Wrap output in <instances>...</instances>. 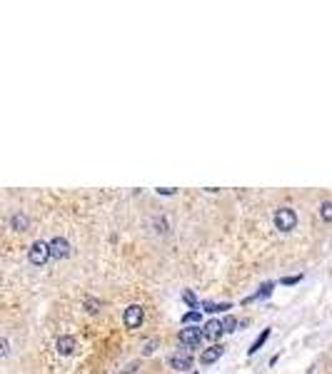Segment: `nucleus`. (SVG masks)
<instances>
[{"instance_id":"9d476101","label":"nucleus","mask_w":332,"mask_h":374,"mask_svg":"<svg viewBox=\"0 0 332 374\" xmlns=\"http://www.w3.org/2000/svg\"><path fill=\"white\" fill-rule=\"evenodd\" d=\"M222 352H225V347H222V345H212L210 349H205V352H203L200 362H203V364H215V362L222 357Z\"/></svg>"},{"instance_id":"4468645a","label":"nucleus","mask_w":332,"mask_h":374,"mask_svg":"<svg viewBox=\"0 0 332 374\" xmlns=\"http://www.w3.org/2000/svg\"><path fill=\"white\" fill-rule=\"evenodd\" d=\"M320 217L322 222H332V200H325L320 205Z\"/></svg>"},{"instance_id":"2eb2a0df","label":"nucleus","mask_w":332,"mask_h":374,"mask_svg":"<svg viewBox=\"0 0 332 374\" xmlns=\"http://www.w3.org/2000/svg\"><path fill=\"white\" fill-rule=\"evenodd\" d=\"M238 324H240V322H238L233 315L225 317V319H222V332H230V334H233V332L238 329Z\"/></svg>"},{"instance_id":"423d86ee","label":"nucleus","mask_w":332,"mask_h":374,"mask_svg":"<svg viewBox=\"0 0 332 374\" xmlns=\"http://www.w3.org/2000/svg\"><path fill=\"white\" fill-rule=\"evenodd\" d=\"M170 367L178 372H190L192 369V357L190 354H173L170 357Z\"/></svg>"},{"instance_id":"1a4fd4ad","label":"nucleus","mask_w":332,"mask_h":374,"mask_svg":"<svg viewBox=\"0 0 332 374\" xmlns=\"http://www.w3.org/2000/svg\"><path fill=\"white\" fill-rule=\"evenodd\" d=\"M272 289H275V282H265L262 287L257 289L255 294H250V297H245L242 299V304H252V302H257V299H265V297H270Z\"/></svg>"},{"instance_id":"b1692460","label":"nucleus","mask_w":332,"mask_h":374,"mask_svg":"<svg viewBox=\"0 0 332 374\" xmlns=\"http://www.w3.org/2000/svg\"><path fill=\"white\" fill-rule=\"evenodd\" d=\"M192 374H197V372H192Z\"/></svg>"},{"instance_id":"39448f33","label":"nucleus","mask_w":332,"mask_h":374,"mask_svg":"<svg viewBox=\"0 0 332 374\" xmlns=\"http://www.w3.org/2000/svg\"><path fill=\"white\" fill-rule=\"evenodd\" d=\"M48 247H50V257L53 259H65L70 255V242L65 237H53L48 242Z\"/></svg>"},{"instance_id":"6ab92c4d","label":"nucleus","mask_w":332,"mask_h":374,"mask_svg":"<svg viewBox=\"0 0 332 374\" xmlns=\"http://www.w3.org/2000/svg\"><path fill=\"white\" fill-rule=\"evenodd\" d=\"M302 280V275H295V277H282L280 280V285H285V287H292V285H297Z\"/></svg>"},{"instance_id":"20e7f679","label":"nucleus","mask_w":332,"mask_h":374,"mask_svg":"<svg viewBox=\"0 0 332 374\" xmlns=\"http://www.w3.org/2000/svg\"><path fill=\"white\" fill-rule=\"evenodd\" d=\"M143 319H145V312H143L140 304H130V307L125 310V315H122V322H125L127 329H138V327L143 324Z\"/></svg>"},{"instance_id":"aec40b11","label":"nucleus","mask_w":332,"mask_h":374,"mask_svg":"<svg viewBox=\"0 0 332 374\" xmlns=\"http://www.w3.org/2000/svg\"><path fill=\"white\" fill-rule=\"evenodd\" d=\"M97 307H100V302H97V299H88V302H85V310H88L90 315L97 312Z\"/></svg>"},{"instance_id":"dca6fc26","label":"nucleus","mask_w":332,"mask_h":374,"mask_svg":"<svg viewBox=\"0 0 332 374\" xmlns=\"http://www.w3.org/2000/svg\"><path fill=\"white\" fill-rule=\"evenodd\" d=\"M200 319H203L200 310H192V312H185V315H182V324H190V322H192V324H197Z\"/></svg>"},{"instance_id":"5701e85b","label":"nucleus","mask_w":332,"mask_h":374,"mask_svg":"<svg viewBox=\"0 0 332 374\" xmlns=\"http://www.w3.org/2000/svg\"><path fill=\"white\" fill-rule=\"evenodd\" d=\"M135 369H138V364H130V367H125L120 374H130V372H135Z\"/></svg>"},{"instance_id":"f8f14e48","label":"nucleus","mask_w":332,"mask_h":374,"mask_svg":"<svg viewBox=\"0 0 332 374\" xmlns=\"http://www.w3.org/2000/svg\"><path fill=\"white\" fill-rule=\"evenodd\" d=\"M10 227H13L15 232H23V230H28V227H30V220H28L23 212H15V215H13V220H10Z\"/></svg>"},{"instance_id":"7ed1b4c3","label":"nucleus","mask_w":332,"mask_h":374,"mask_svg":"<svg viewBox=\"0 0 332 374\" xmlns=\"http://www.w3.org/2000/svg\"><path fill=\"white\" fill-rule=\"evenodd\" d=\"M28 259H30V264H35V267H43V264L50 259V247H48V242H43V240L32 242L30 250H28Z\"/></svg>"},{"instance_id":"412c9836","label":"nucleus","mask_w":332,"mask_h":374,"mask_svg":"<svg viewBox=\"0 0 332 374\" xmlns=\"http://www.w3.org/2000/svg\"><path fill=\"white\" fill-rule=\"evenodd\" d=\"M175 192H178L175 187H173V190H170V187H157V195H165V197H168V195H175Z\"/></svg>"},{"instance_id":"f257e3e1","label":"nucleus","mask_w":332,"mask_h":374,"mask_svg":"<svg viewBox=\"0 0 332 374\" xmlns=\"http://www.w3.org/2000/svg\"><path fill=\"white\" fill-rule=\"evenodd\" d=\"M272 220H275V227L280 232H292L297 227V215H295L292 207H280Z\"/></svg>"},{"instance_id":"ddd939ff","label":"nucleus","mask_w":332,"mask_h":374,"mask_svg":"<svg viewBox=\"0 0 332 374\" xmlns=\"http://www.w3.org/2000/svg\"><path fill=\"white\" fill-rule=\"evenodd\" d=\"M270 332H272V329H262V332L257 334V339H255V342L250 345V349H247V354H250V357L260 352V347H262V345H265V342H268V337H270Z\"/></svg>"},{"instance_id":"f03ea898","label":"nucleus","mask_w":332,"mask_h":374,"mask_svg":"<svg viewBox=\"0 0 332 374\" xmlns=\"http://www.w3.org/2000/svg\"><path fill=\"white\" fill-rule=\"evenodd\" d=\"M178 342L182 347H187V349H197L200 342H203V327H197V324H192V327H185L178 332Z\"/></svg>"},{"instance_id":"f3484780","label":"nucleus","mask_w":332,"mask_h":374,"mask_svg":"<svg viewBox=\"0 0 332 374\" xmlns=\"http://www.w3.org/2000/svg\"><path fill=\"white\" fill-rule=\"evenodd\" d=\"M182 299L190 304V310H197V307H200V302H197L195 292H190V289H185V292H182Z\"/></svg>"},{"instance_id":"4be33fe9","label":"nucleus","mask_w":332,"mask_h":374,"mask_svg":"<svg viewBox=\"0 0 332 374\" xmlns=\"http://www.w3.org/2000/svg\"><path fill=\"white\" fill-rule=\"evenodd\" d=\"M8 349H10L8 339H0V357H5V354H8Z\"/></svg>"},{"instance_id":"0eeeda50","label":"nucleus","mask_w":332,"mask_h":374,"mask_svg":"<svg viewBox=\"0 0 332 374\" xmlns=\"http://www.w3.org/2000/svg\"><path fill=\"white\" fill-rule=\"evenodd\" d=\"M75 347H78V342H75V337H70V334H62V337H58V342H55V349L60 352L62 357L73 354Z\"/></svg>"},{"instance_id":"9b49d317","label":"nucleus","mask_w":332,"mask_h":374,"mask_svg":"<svg viewBox=\"0 0 332 374\" xmlns=\"http://www.w3.org/2000/svg\"><path fill=\"white\" fill-rule=\"evenodd\" d=\"M205 312H210V315H217V312H227V310H233V304L230 302H203L200 304Z\"/></svg>"},{"instance_id":"6e6552de","label":"nucleus","mask_w":332,"mask_h":374,"mask_svg":"<svg viewBox=\"0 0 332 374\" xmlns=\"http://www.w3.org/2000/svg\"><path fill=\"white\" fill-rule=\"evenodd\" d=\"M220 334H222V322H217V319L205 322V327H203V337H208L210 342H215Z\"/></svg>"},{"instance_id":"a211bd4d","label":"nucleus","mask_w":332,"mask_h":374,"mask_svg":"<svg viewBox=\"0 0 332 374\" xmlns=\"http://www.w3.org/2000/svg\"><path fill=\"white\" fill-rule=\"evenodd\" d=\"M155 349H157V339H150V342H145V345H143V357H150Z\"/></svg>"}]
</instances>
